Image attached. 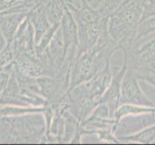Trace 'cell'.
<instances>
[{"instance_id": "4fadbf2b", "label": "cell", "mask_w": 155, "mask_h": 145, "mask_svg": "<svg viewBox=\"0 0 155 145\" xmlns=\"http://www.w3.org/2000/svg\"><path fill=\"white\" fill-rule=\"evenodd\" d=\"M154 142H155V141H154Z\"/></svg>"}, {"instance_id": "6da1fadb", "label": "cell", "mask_w": 155, "mask_h": 145, "mask_svg": "<svg viewBox=\"0 0 155 145\" xmlns=\"http://www.w3.org/2000/svg\"><path fill=\"white\" fill-rule=\"evenodd\" d=\"M145 0H124L108 20L110 38L122 50H129L136 38L138 25L143 17Z\"/></svg>"}, {"instance_id": "7a4b0ae2", "label": "cell", "mask_w": 155, "mask_h": 145, "mask_svg": "<svg viewBox=\"0 0 155 145\" xmlns=\"http://www.w3.org/2000/svg\"><path fill=\"white\" fill-rule=\"evenodd\" d=\"M139 80L140 79H139L135 70L128 68L120 86V105H136L143 106H155V104L141 88Z\"/></svg>"}, {"instance_id": "30bf717a", "label": "cell", "mask_w": 155, "mask_h": 145, "mask_svg": "<svg viewBox=\"0 0 155 145\" xmlns=\"http://www.w3.org/2000/svg\"><path fill=\"white\" fill-rule=\"evenodd\" d=\"M120 141L136 142V143H153L155 141V124L133 135L119 137Z\"/></svg>"}, {"instance_id": "8fae6325", "label": "cell", "mask_w": 155, "mask_h": 145, "mask_svg": "<svg viewBox=\"0 0 155 145\" xmlns=\"http://www.w3.org/2000/svg\"><path fill=\"white\" fill-rule=\"evenodd\" d=\"M137 76L140 80L147 81L155 87V65L154 66H143L135 70Z\"/></svg>"}, {"instance_id": "3957f363", "label": "cell", "mask_w": 155, "mask_h": 145, "mask_svg": "<svg viewBox=\"0 0 155 145\" xmlns=\"http://www.w3.org/2000/svg\"><path fill=\"white\" fill-rule=\"evenodd\" d=\"M155 124V112H145L124 116L116 122L112 132L117 137L133 135Z\"/></svg>"}, {"instance_id": "5b68a950", "label": "cell", "mask_w": 155, "mask_h": 145, "mask_svg": "<svg viewBox=\"0 0 155 145\" xmlns=\"http://www.w3.org/2000/svg\"><path fill=\"white\" fill-rule=\"evenodd\" d=\"M60 30L62 33V38L65 48V57L68 50L71 48L78 47L79 37H78V25L72 13L68 7L65 10L61 20Z\"/></svg>"}, {"instance_id": "7c38bea8", "label": "cell", "mask_w": 155, "mask_h": 145, "mask_svg": "<svg viewBox=\"0 0 155 145\" xmlns=\"http://www.w3.org/2000/svg\"><path fill=\"white\" fill-rule=\"evenodd\" d=\"M124 1V0H99L97 9H104L111 14Z\"/></svg>"}, {"instance_id": "8992f818", "label": "cell", "mask_w": 155, "mask_h": 145, "mask_svg": "<svg viewBox=\"0 0 155 145\" xmlns=\"http://www.w3.org/2000/svg\"><path fill=\"white\" fill-rule=\"evenodd\" d=\"M27 14L26 12H9L7 10L0 12V31L7 45L15 40L19 25L27 17Z\"/></svg>"}, {"instance_id": "52a82bcc", "label": "cell", "mask_w": 155, "mask_h": 145, "mask_svg": "<svg viewBox=\"0 0 155 145\" xmlns=\"http://www.w3.org/2000/svg\"><path fill=\"white\" fill-rule=\"evenodd\" d=\"M27 17L30 19V22L32 23L34 29L35 45H38L41 37L51 26L46 16L45 5H39V6L30 10L27 14Z\"/></svg>"}, {"instance_id": "ba28073f", "label": "cell", "mask_w": 155, "mask_h": 145, "mask_svg": "<svg viewBox=\"0 0 155 145\" xmlns=\"http://www.w3.org/2000/svg\"><path fill=\"white\" fill-rule=\"evenodd\" d=\"M155 36V16H150L141 19L138 25L136 38L133 46L141 44Z\"/></svg>"}, {"instance_id": "277c9868", "label": "cell", "mask_w": 155, "mask_h": 145, "mask_svg": "<svg viewBox=\"0 0 155 145\" xmlns=\"http://www.w3.org/2000/svg\"><path fill=\"white\" fill-rule=\"evenodd\" d=\"M128 69L127 65V59L124 57V63L120 69L113 72V77L110 82L109 87L107 88L105 93L100 98L98 104H107L109 109L112 112L113 116L115 115V112L120 106V86L122 79H124V74Z\"/></svg>"}, {"instance_id": "9c48e42d", "label": "cell", "mask_w": 155, "mask_h": 145, "mask_svg": "<svg viewBox=\"0 0 155 145\" xmlns=\"http://www.w3.org/2000/svg\"><path fill=\"white\" fill-rule=\"evenodd\" d=\"M67 6L65 0H49L45 5V12L50 24L60 23Z\"/></svg>"}]
</instances>
